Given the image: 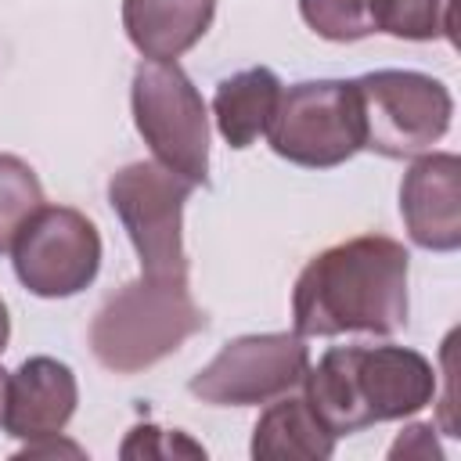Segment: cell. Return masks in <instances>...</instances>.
I'll list each match as a JSON object with an SVG mask.
<instances>
[{"mask_svg":"<svg viewBox=\"0 0 461 461\" xmlns=\"http://www.w3.org/2000/svg\"><path fill=\"white\" fill-rule=\"evenodd\" d=\"M194 184L162 162H130L108 180V202L130 234L140 277L187 281L184 252V205Z\"/></svg>","mask_w":461,"mask_h":461,"instance_id":"4","label":"cell"},{"mask_svg":"<svg viewBox=\"0 0 461 461\" xmlns=\"http://www.w3.org/2000/svg\"><path fill=\"white\" fill-rule=\"evenodd\" d=\"M7 378L11 375L0 367V425H4V414H7Z\"/></svg>","mask_w":461,"mask_h":461,"instance_id":"22","label":"cell"},{"mask_svg":"<svg viewBox=\"0 0 461 461\" xmlns=\"http://www.w3.org/2000/svg\"><path fill=\"white\" fill-rule=\"evenodd\" d=\"M400 216L414 245L454 252L461 245V162L450 151L421 155L400 184Z\"/></svg>","mask_w":461,"mask_h":461,"instance_id":"10","label":"cell"},{"mask_svg":"<svg viewBox=\"0 0 461 461\" xmlns=\"http://www.w3.org/2000/svg\"><path fill=\"white\" fill-rule=\"evenodd\" d=\"M436 429L432 425H411L400 432V439L389 447V457H418V461H443V450L432 436Z\"/></svg>","mask_w":461,"mask_h":461,"instance_id":"19","label":"cell"},{"mask_svg":"<svg viewBox=\"0 0 461 461\" xmlns=\"http://www.w3.org/2000/svg\"><path fill=\"white\" fill-rule=\"evenodd\" d=\"M310 367V349L295 331L241 335L227 342L191 382V396L212 407H252L292 393Z\"/></svg>","mask_w":461,"mask_h":461,"instance_id":"8","label":"cell"},{"mask_svg":"<svg viewBox=\"0 0 461 461\" xmlns=\"http://www.w3.org/2000/svg\"><path fill=\"white\" fill-rule=\"evenodd\" d=\"M119 454L122 457H205V447L187 439L176 429L169 432L158 425H137V429H130Z\"/></svg>","mask_w":461,"mask_h":461,"instance_id":"18","label":"cell"},{"mask_svg":"<svg viewBox=\"0 0 461 461\" xmlns=\"http://www.w3.org/2000/svg\"><path fill=\"white\" fill-rule=\"evenodd\" d=\"M353 90L367 151L385 158H411L429 151L450 130V90L425 72L382 68L353 79Z\"/></svg>","mask_w":461,"mask_h":461,"instance_id":"6","label":"cell"},{"mask_svg":"<svg viewBox=\"0 0 461 461\" xmlns=\"http://www.w3.org/2000/svg\"><path fill=\"white\" fill-rule=\"evenodd\" d=\"M133 122L151 155L191 180H209V115L194 83L176 61H140L133 72Z\"/></svg>","mask_w":461,"mask_h":461,"instance_id":"5","label":"cell"},{"mask_svg":"<svg viewBox=\"0 0 461 461\" xmlns=\"http://www.w3.org/2000/svg\"><path fill=\"white\" fill-rule=\"evenodd\" d=\"M7 335H11V317H7V306H4V299H0V353H4V346H7Z\"/></svg>","mask_w":461,"mask_h":461,"instance_id":"21","label":"cell"},{"mask_svg":"<svg viewBox=\"0 0 461 461\" xmlns=\"http://www.w3.org/2000/svg\"><path fill=\"white\" fill-rule=\"evenodd\" d=\"M375 32L396 40H454L450 0H367Z\"/></svg>","mask_w":461,"mask_h":461,"instance_id":"15","label":"cell"},{"mask_svg":"<svg viewBox=\"0 0 461 461\" xmlns=\"http://www.w3.org/2000/svg\"><path fill=\"white\" fill-rule=\"evenodd\" d=\"M270 148L306 169H331L364 148L353 79H310L281 90L267 126Z\"/></svg>","mask_w":461,"mask_h":461,"instance_id":"7","label":"cell"},{"mask_svg":"<svg viewBox=\"0 0 461 461\" xmlns=\"http://www.w3.org/2000/svg\"><path fill=\"white\" fill-rule=\"evenodd\" d=\"M216 0H122V29L148 61H176L212 25Z\"/></svg>","mask_w":461,"mask_h":461,"instance_id":"12","label":"cell"},{"mask_svg":"<svg viewBox=\"0 0 461 461\" xmlns=\"http://www.w3.org/2000/svg\"><path fill=\"white\" fill-rule=\"evenodd\" d=\"M18 281L40 299L83 292L101 267V234L94 220L68 205H40L11 245Z\"/></svg>","mask_w":461,"mask_h":461,"instance_id":"9","label":"cell"},{"mask_svg":"<svg viewBox=\"0 0 461 461\" xmlns=\"http://www.w3.org/2000/svg\"><path fill=\"white\" fill-rule=\"evenodd\" d=\"M303 385L306 403L339 439L429 407L436 367L407 346H335L306 367Z\"/></svg>","mask_w":461,"mask_h":461,"instance_id":"2","label":"cell"},{"mask_svg":"<svg viewBox=\"0 0 461 461\" xmlns=\"http://www.w3.org/2000/svg\"><path fill=\"white\" fill-rule=\"evenodd\" d=\"M54 454L83 457V447H76V443L61 439V432H58V436H47V439H32V443H25V447H22L14 457H54Z\"/></svg>","mask_w":461,"mask_h":461,"instance_id":"20","label":"cell"},{"mask_svg":"<svg viewBox=\"0 0 461 461\" xmlns=\"http://www.w3.org/2000/svg\"><path fill=\"white\" fill-rule=\"evenodd\" d=\"M277 97H281V83L270 68H245L227 76L212 97L220 137L230 148H249L259 133H267Z\"/></svg>","mask_w":461,"mask_h":461,"instance_id":"14","label":"cell"},{"mask_svg":"<svg viewBox=\"0 0 461 461\" xmlns=\"http://www.w3.org/2000/svg\"><path fill=\"white\" fill-rule=\"evenodd\" d=\"M407 249L385 234H360L324 249L295 281V335L331 339L346 331H400L407 324Z\"/></svg>","mask_w":461,"mask_h":461,"instance_id":"1","label":"cell"},{"mask_svg":"<svg viewBox=\"0 0 461 461\" xmlns=\"http://www.w3.org/2000/svg\"><path fill=\"white\" fill-rule=\"evenodd\" d=\"M303 22L335 43H353L375 32L367 0H299Z\"/></svg>","mask_w":461,"mask_h":461,"instance_id":"17","label":"cell"},{"mask_svg":"<svg viewBox=\"0 0 461 461\" xmlns=\"http://www.w3.org/2000/svg\"><path fill=\"white\" fill-rule=\"evenodd\" d=\"M76 400H79V389L68 364L54 357H29L7 378L4 429L25 443L58 436L68 425Z\"/></svg>","mask_w":461,"mask_h":461,"instance_id":"11","label":"cell"},{"mask_svg":"<svg viewBox=\"0 0 461 461\" xmlns=\"http://www.w3.org/2000/svg\"><path fill=\"white\" fill-rule=\"evenodd\" d=\"M202 328L205 313L194 303L187 281L137 277L108 295L97 310L90 324V349L101 367L115 375H137L180 349Z\"/></svg>","mask_w":461,"mask_h":461,"instance_id":"3","label":"cell"},{"mask_svg":"<svg viewBox=\"0 0 461 461\" xmlns=\"http://www.w3.org/2000/svg\"><path fill=\"white\" fill-rule=\"evenodd\" d=\"M335 454V436L303 400L270 403L252 429V457L256 461H324Z\"/></svg>","mask_w":461,"mask_h":461,"instance_id":"13","label":"cell"},{"mask_svg":"<svg viewBox=\"0 0 461 461\" xmlns=\"http://www.w3.org/2000/svg\"><path fill=\"white\" fill-rule=\"evenodd\" d=\"M43 205L40 176L18 155H0V256L11 252L18 230Z\"/></svg>","mask_w":461,"mask_h":461,"instance_id":"16","label":"cell"}]
</instances>
